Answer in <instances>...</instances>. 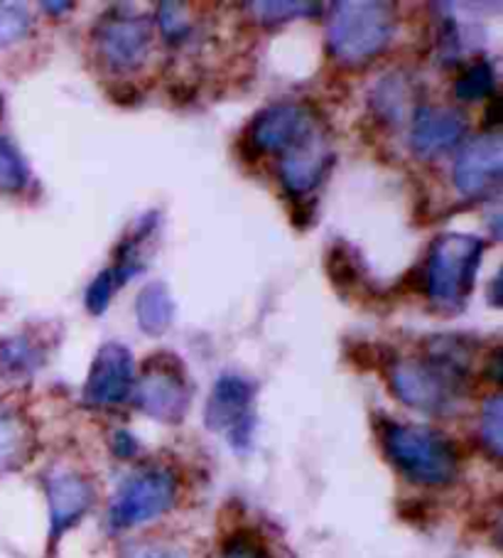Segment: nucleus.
I'll return each mask as SVG.
<instances>
[{"instance_id": "9", "label": "nucleus", "mask_w": 503, "mask_h": 558, "mask_svg": "<svg viewBox=\"0 0 503 558\" xmlns=\"http://www.w3.org/2000/svg\"><path fill=\"white\" fill-rule=\"evenodd\" d=\"M152 45L150 17L119 13V8L106 13L94 31V47L101 62L113 72H133L148 60Z\"/></svg>"}, {"instance_id": "27", "label": "nucleus", "mask_w": 503, "mask_h": 558, "mask_svg": "<svg viewBox=\"0 0 503 558\" xmlns=\"http://www.w3.org/2000/svg\"><path fill=\"white\" fill-rule=\"evenodd\" d=\"M119 558H187V556L177 551V548H172V546L138 542V544L123 546Z\"/></svg>"}, {"instance_id": "12", "label": "nucleus", "mask_w": 503, "mask_h": 558, "mask_svg": "<svg viewBox=\"0 0 503 558\" xmlns=\"http://www.w3.org/2000/svg\"><path fill=\"white\" fill-rule=\"evenodd\" d=\"M467 126V117L459 109L420 106L410 123V150L420 160L440 158L459 146Z\"/></svg>"}, {"instance_id": "28", "label": "nucleus", "mask_w": 503, "mask_h": 558, "mask_svg": "<svg viewBox=\"0 0 503 558\" xmlns=\"http://www.w3.org/2000/svg\"><path fill=\"white\" fill-rule=\"evenodd\" d=\"M224 558H268V554L263 551V546L254 542V538L246 534H238L231 538Z\"/></svg>"}, {"instance_id": "30", "label": "nucleus", "mask_w": 503, "mask_h": 558, "mask_svg": "<svg viewBox=\"0 0 503 558\" xmlns=\"http://www.w3.org/2000/svg\"><path fill=\"white\" fill-rule=\"evenodd\" d=\"M40 8L47 11V15H64L74 11V3H70V0H42Z\"/></svg>"}, {"instance_id": "3", "label": "nucleus", "mask_w": 503, "mask_h": 558, "mask_svg": "<svg viewBox=\"0 0 503 558\" xmlns=\"http://www.w3.org/2000/svg\"><path fill=\"white\" fill-rule=\"evenodd\" d=\"M383 450L391 463L418 485H447L457 477L459 458L452 440L428 426L389 421L383 426Z\"/></svg>"}, {"instance_id": "19", "label": "nucleus", "mask_w": 503, "mask_h": 558, "mask_svg": "<svg viewBox=\"0 0 503 558\" xmlns=\"http://www.w3.org/2000/svg\"><path fill=\"white\" fill-rule=\"evenodd\" d=\"M248 8L263 25L290 23L297 21V17H315L322 11L319 3H295V0H254V3H248Z\"/></svg>"}, {"instance_id": "2", "label": "nucleus", "mask_w": 503, "mask_h": 558, "mask_svg": "<svg viewBox=\"0 0 503 558\" xmlns=\"http://www.w3.org/2000/svg\"><path fill=\"white\" fill-rule=\"evenodd\" d=\"M483 239L447 232L434 239L425 264V288L440 313H462L477 283L483 258Z\"/></svg>"}, {"instance_id": "22", "label": "nucleus", "mask_w": 503, "mask_h": 558, "mask_svg": "<svg viewBox=\"0 0 503 558\" xmlns=\"http://www.w3.org/2000/svg\"><path fill=\"white\" fill-rule=\"evenodd\" d=\"M27 185V166L8 138L0 136V190L21 192Z\"/></svg>"}, {"instance_id": "8", "label": "nucleus", "mask_w": 503, "mask_h": 558, "mask_svg": "<svg viewBox=\"0 0 503 558\" xmlns=\"http://www.w3.org/2000/svg\"><path fill=\"white\" fill-rule=\"evenodd\" d=\"M175 477L168 470H143L125 480L111 499L109 524L113 529H133L152 522L175 502Z\"/></svg>"}, {"instance_id": "13", "label": "nucleus", "mask_w": 503, "mask_h": 558, "mask_svg": "<svg viewBox=\"0 0 503 558\" xmlns=\"http://www.w3.org/2000/svg\"><path fill=\"white\" fill-rule=\"evenodd\" d=\"M47 505H50V546H54L94 505V487L72 470H57L47 477Z\"/></svg>"}, {"instance_id": "24", "label": "nucleus", "mask_w": 503, "mask_h": 558, "mask_svg": "<svg viewBox=\"0 0 503 558\" xmlns=\"http://www.w3.org/2000/svg\"><path fill=\"white\" fill-rule=\"evenodd\" d=\"M481 440L493 458L503 453V401L501 397H491L481 413Z\"/></svg>"}, {"instance_id": "10", "label": "nucleus", "mask_w": 503, "mask_h": 558, "mask_svg": "<svg viewBox=\"0 0 503 558\" xmlns=\"http://www.w3.org/2000/svg\"><path fill=\"white\" fill-rule=\"evenodd\" d=\"M503 175V138L499 131L481 133L459 150L452 180L464 197H483L499 190Z\"/></svg>"}, {"instance_id": "25", "label": "nucleus", "mask_w": 503, "mask_h": 558, "mask_svg": "<svg viewBox=\"0 0 503 558\" xmlns=\"http://www.w3.org/2000/svg\"><path fill=\"white\" fill-rule=\"evenodd\" d=\"M158 17H160V31L168 37V43H185L192 35V23H189V13L187 5L182 3H160L158 8Z\"/></svg>"}, {"instance_id": "18", "label": "nucleus", "mask_w": 503, "mask_h": 558, "mask_svg": "<svg viewBox=\"0 0 503 558\" xmlns=\"http://www.w3.org/2000/svg\"><path fill=\"white\" fill-rule=\"evenodd\" d=\"M454 96L459 101H481L496 96V72L489 60H474L454 82Z\"/></svg>"}, {"instance_id": "17", "label": "nucleus", "mask_w": 503, "mask_h": 558, "mask_svg": "<svg viewBox=\"0 0 503 558\" xmlns=\"http://www.w3.org/2000/svg\"><path fill=\"white\" fill-rule=\"evenodd\" d=\"M45 364V350L30 335H15L0 342V372L8 379H27Z\"/></svg>"}, {"instance_id": "16", "label": "nucleus", "mask_w": 503, "mask_h": 558, "mask_svg": "<svg viewBox=\"0 0 503 558\" xmlns=\"http://www.w3.org/2000/svg\"><path fill=\"white\" fill-rule=\"evenodd\" d=\"M33 453V430L21 413L0 409V473L21 468Z\"/></svg>"}, {"instance_id": "6", "label": "nucleus", "mask_w": 503, "mask_h": 558, "mask_svg": "<svg viewBox=\"0 0 503 558\" xmlns=\"http://www.w3.org/2000/svg\"><path fill=\"white\" fill-rule=\"evenodd\" d=\"M248 138L256 150L278 153L280 158L322 146L317 117L305 106L295 104H278L260 111L250 123Z\"/></svg>"}, {"instance_id": "5", "label": "nucleus", "mask_w": 503, "mask_h": 558, "mask_svg": "<svg viewBox=\"0 0 503 558\" xmlns=\"http://www.w3.org/2000/svg\"><path fill=\"white\" fill-rule=\"evenodd\" d=\"M256 384L241 374H224L219 377L209 393L205 423L209 430L221 433L231 448L244 453L250 448L256 428Z\"/></svg>"}, {"instance_id": "11", "label": "nucleus", "mask_w": 503, "mask_h": 558, "mask_svg": "<svg viewBox=\"0 0 503 558\" xmlns=\"http://www.w3.org/2000/svg\"><path fill=\"white\" fill-rule=\"evenodd\" d=\"M135 381L133 352L121 342H106L96 352L84 384V403L89 407H115L128 399Z\"/></svg>"}, {"instance_id": "14", "label": "nucleus", "mask_w": 503, "mask_h": 558, "mask_svg": "<svg viewBox=\"0 0 503 558\" xmlns=\"http://www.w3.org/2000/svg\"><path fill=\"white\" fill-rule=\"evenodd\" d=\"M329 162H332V156H329L327 148L317 146L305 153H297V156L280 158L278 175L290 195L307 197L327 175Z\"/></svg>"}, {"instance_id": "21", "label": "nucleus", "mask_w": 503, "mask_h": 558, "mask_svg": "<svg viewBox=\"0 0 503 558\" xmlns=\"http://www.w3.org/2000/svg\"><path fill=\"white\" fill-rule=\"evenodd\" d=\"M33 33V17L21 3H0V47L15 45Z\"/></svg>"}, {"instance_id": "7", "label": "nucleus", "mask_w": 503, "mask_h": 558, "mask_svg": "<svg viewBox=\"0 0 503 558\" xmlns=\"http://www.w3.org/2000/svg\"><path fill=\"white\" fill-rule=\"evenodd\" d=\"M138 409L160 423H180L187 416L192 391L182 364L172 354H158L145 362L143 377L135 384Z\"/></svg>"}, {"instance_id": "26", "label": "nucleus", "mask_w": 503, "mask_h": 558, "mask_svg": "<svg viewBox=\"0 0 503 558\" xmlns=\"http://www.w3.org/2000/svg\"><path fill=\"white\" fill-rule=\"evenodd\" d=\"M115 293L119 291H115V286L111 283V278L103 268V271L89 283V288H86V298H84L86 311H89L91 315H103L106 311H109V305H111Z\"/></svg>"}, {"instance_id": "20", "label": "nucleus", "mask_w": 503, "mask_h": 558, "mask_svg": "<svg viewBox=\"0 0 503 558\" xmlns=\"http://www.w3.org/2000/svg\"><path fill=\"white\" fill-rule=\"evenodd\" d=\"M405 104H408V84L403 76L391 74L376 84L373 89V109L385 121H395L403 117Z\"/></svg>"}, {"instance_id": "29", "label": "nucleus", "mask_w": 503, "mask_h": 558, "mask_svg": "<svg viewBox=\"0 0 503 558\" xmlns=\"http://www.w3.org/2000/svg\"><path fill=\"white\" fill-rule=\"evenodd\" d=\"M113 453L119 458H133L135 453H138V442H135L131 433L119 430L113 438Z\"/></svg>"}, {"instance_id": "15", "label": "nucleus", "mask_w": 503, "mask_h": 558, "mask_svg": "<svg viewBox=\"0 0 503 558\" xmlns=\"http://www.w3.org/2000/svg\"><path fill=\"white\" fill-rule=\"evenodd\" d=\"M135 317H138L140 330L150 338L168 332L175 320V301H172L170 288L160 281L145 286L135 298Z\"/></svg>"}, {"instance_id": "31", "label": "nucleus", "mask_w": 503, "mask_h": 558, "mask_svg": "<svg viewBox=\"0 0 503 558\" xmlns=\"http://www.w3.org/2000/svg\"><path fill=\"white\" fill-rule=\"evenodd\" d=\"M499 293H501V274L493 276V281H491V286H489V303H491L493 307L501 305Z\"/></svg>"}, {"instance_id": "23", "label": "nucleus", "mask_w": 503, "mask_h": 558, "mask_svg": "<svg viewBox=\"0 0 503 558\" xmlns=\"http://www.w3.org/2000/svg\"><path fill=\"white\" fill-rule=\"evenodd\" d=\"M327 276L336 288H352L359 281V264L346 244H334L327 254Z\"/></svg>"}, {"instance_id": "1", "label": "nucleus", "mask_w": 503, "mask_h": 558, "mask_svg": "<svg viewBox=\"0 0 503 558\" xmlns=\"http://www.w3.org/2000/svg\"><path fill=\"white\" fill-rule=\"evenodd\" d=\"M395 8L381 0H342L329 8L327 47L342 64H364L389 47Z\"/></svg>"}, {"instance_id": "4", "label": "nucleus", "mask_w": 503, "mask_h": 558, "mask_svg": "<svg viewBox=\"0 0 503 558\" xmlns=\"http://www.w3.org/2000/svg\"><path fill=\"white\" fill-rule=\"evenodd\" d=\"M467 374L432 354L425 360H393L389 364L395 399L422 413H447L457 407Z\"/></svg>"}]
</instances>
